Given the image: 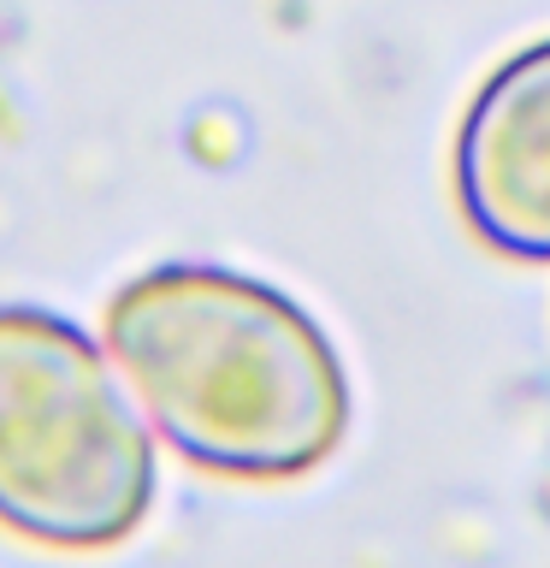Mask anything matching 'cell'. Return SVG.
I'll return each instance as SVG.
<instances>
[{
  "instance_id": "1",
  "label": "cell",
  "mask_w": 550,
  "mask_h": 568,
  "mask_svg": "<svg viewBox=\"0 0 550 568\" xmlns=\"http://www.w3.org/2000/svg\"><path fill=\"white\" fill-rule=\"evenodd\" d=\"M106 355L184 462L314 474L349 433V373L308 308L231 266L172 261L106 302Z\"/></svg>"
},
{
  "instance_id": "2",
  "label": "cell",
  "mask_w": 550,
  "mask_h": 568,
  "mask_svg": "<svg viewBox=\"0 0 550 568\" xmlns=\"http://www.w3.org/2000/svg\"><path fill=\"white\" fill-rule=\"evenodd\" d=\"M136 390L83 326L0 308V527L48 550H106L154 509V438Z\"/></svg>"
},
{
  "instance_id": "3",
  "label": "cell",
  "mask_w": 550,
  "mask_h": 568,
  "mask_svg": "<svg viewBox=\"0 0 550 568\" xmlns=\"http://www.w3.org/2000/svg\"><path fill=\"white\" fill-rule=\"evenodd\" d=\"M456 202L497 255L550 261V42L479 83L456 131Z\"/></svg>"
}]
</instances>
